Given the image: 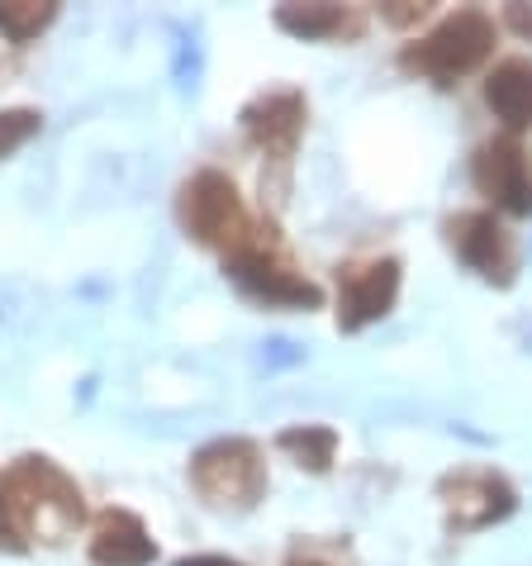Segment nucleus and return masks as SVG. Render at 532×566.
Listing matches in <instances>:
<instances>
[{
  "instance_id": "ddd939ff",
  "label": "nucleus",
  "mask_w": 532,
  "mask_h": 566,
  "mask_svg": "<svg viewBox=\"0 0 532 566\" xmlns=\"http://www.w3.org/2000/svg\"><path fill=\"white\" fill-rule=\"evenodd\" d=\"M276 24L286 29V34L295 39H338V34H348L352 24V14L342 10V6H280L276 10Z\"/></svg>"
},
{
  "instance_id": "2eb2a0df",
  "label": "nucleus",
  "mask_w": 532,
  "mask_h": 566,
  "mask_svg": "<svg viewBox=\"0 0 532 566\" xmlns=\"http://www.w3.org/2000/svg\"><path fill=\"white\" fill-rule=\"evenodd\" d=\"M53 20H57V6H34V0H24V6H0V34L10 43H29Z\"/></svg>"
},
{
  "instance_id": "f257e3e1",
  "label": "nucleus",
  "mask_w": 532,
  "mask_h": 566,
  "mask_svg": "<svg viewBox=\"0 0 532 566\" xmlns=\"http://www.w3.org/2000/svg\"><path fill=\"white\" fill-rule=\"evenodd\" d=\"M0 514H6L14 538L29 533V538L57 543L82 524V491L49 458H24L0 476Z\"/></svg>"
},
{
  "instance_id": "7ed1b4c3",
  "label": "nucleus",
  "mask_w": 532,
  "mask_h": 566,
  "mask_svg": "<svg viewBox=\"0 0 532 566\" xmlns=\"http://www.w3.org/2000/svg\"><path fill=\"white\" fill-rule=\"evenodd\" d=\"M494 49V24L485 20L480 10H461L443 20L424 43L404 49V67L433 76V82H451V76L480 67Z\"/></svg>"
},
{
  "instance_id": "20e7f679",
  "label": "nucleus",
  "mask_w": 532,
  "mask_h": 566,
  "mask_svg": "<svg viewBox=\"0 0 532 566\" xmlns=\"http://www.w3.org/2000/svg\"><path fill=\"white\" fill-rule=\"evenodd\" d=\"M228 276L238 281L247 295L272 305H319V286H309L300 272H290V262L262 239H243L228 248Z\"/></svg>"
},
{
  "instance_id": "9b49d317",
  "label": "nucleus",
  "mask_w": 532,
  "mask_h": 566,
  "mask_svg": "<svg viewBox=\"0 0 532 566\" xmlns=\"http://www.w3.org/2000/svg\"><path fill=\"white\" fill-rule=\"evenodd\" d=\"M91 557L100 566H148L158 557V547H152L148 528L138 524L134 514L109 510V514H100L96 533H91Z\"/></svg>"
},
{
  "instance_id": "f8f14e48",
  "label": "nucleus",
  "mask_w": 532,
  "mask_h": 566,
  "mask_svg": "<svg viewBox=\"0 0 532 566\" xmlns=\"http://www.w3.org/2000/svg\"><path fill=\"white\" fill-rule=\"evenodd\" d=\"M485 101L504 119V129H532V62L528 57L499 62L490 82H485Z\"/></svg>"
},
{
  "instance_id": "aec40b11",
  "label": "nucleus",
  "mask_w": 532,
  "mask_h": 566,
  "mask_svg": "<svg viewBox=\"0 0 532 566\" xmlns=\"http://www.w3.org/2000/svg\"><path fill=\"white\" fill-rule=\"evenodd\" d=\"M509 20H513V24H519V29H523V34H532V14H528L523 6H513V10H509Z\"/></svg>"
},
{
  "instance_id": "dca6fc26",
  "label": "nucleus",
  "mask_w": 532,
  "mask_h": 566,
  "mask_svg": "<svg viewBox=\"0 0 532 566\" xmlns=\"http://www.w3.org/2000/svg\"><path fill=\"white\" fill-rule=\"evenodd\" d=\"M39 129H43L39 109H0V157H10L14 148H24Z\"/></svg>"
},
{
  "instance_id": "f03ea898",
  "label": "nucleus",
  "mask_w": 532,
  "mask_h": 566,
  "mask_svg": "<svg viewBox=\"0 0 532 566\" xmlns=\"http://www.w3.org/2000/svg\"><path fill=\"white\" fill-rule=\"evenodd\" d=\"M191 476L200 485V495L228 510L257 505L266 491V462L257 443H247V438H219V443L200 448L191 462Z\"/></svg>"
},
{
  "instance_id": "9d476101",
  "label": "nucleus",
  "mask_w": 532,
  "mask_h": 566,
  "mask_svg": "<svg viewBox=\"0 0 532 566\" xmlns=\"http://www.w3.org/2000/svg\"><path fill=\"white\" fill-rule=\"evenodd\" d=\"M243 129L253 134L262 148L286 157L305 129V96L300 91H266V96H257L243 109Z\"/></svg>"
},
{
  "instance_id": "39448f33",
  "label": "nucleus",
  "mask_w": 532,
  "mask_h": 566,
  "mask_svg": "<svg viewBox=\"0 0 532 566\" xmlns=\"http://www.w3.org/2000/svg\"><path fill=\"white\" fill-rule=\"evenodd\" d=\"M181 214H185V229L205 243H224V248H238L247 239V219L238 206V191L224 171H200V177L185 181V196H181Z\"/></svg>"
},
{
  "instance_id": "423d86ee",
  "label": "nucleus",
  "mask_w": 532,
  "mask_h": 566,
  "mask_svg": "<svg viewBox=\"0 0 532 566\" xmlns=\"http://www.w3.org/2000/svg\"><path fill=\"white\" fill-rule=\"evenodd\" d=\"M395 295H400V262H395V258L352 266V272H342L338 324L348 328V334H357V328L385 319V314L395 310Z\"/></svg>"
},
{
  "instance_id": "a211bd4d",
  "label": "nucleus",
  "mask_w": 532,
  "mask_h": 566,
  "mask_svg": "<svg viewBox=\"0 0 532 566\" xmlns=\"http://www.w3.org/2000/svg\"><path fill=\"white\" fill-rule=\"evenodd\" d=\"M262 348H266V357H272V361H300V357H305V353L295 348V343H286V338H272V343H262Z\"/></svg>"
},
{
  "instance_id": "6ab92c4d",
  "label": "nucleus",
  "mask_w": 532,
  "mask_h": 566,
  "mask_svg": "<svg viewBox=\"0 0 532 566\" xmlns=\"http://www.w3.org/2000/svg\"><path fill=\"white\" fill-rule=\"evenodd\" d=\"M177 566H243V562H233V557H181Z\"/></svg>"
},
{
  "instance_id": "412c9836",
  "label": "nucleus",
  "mask_w": 532,
  "mask_h": 566,
  "mask_svg": "<svg viewBox=\"0 0 532 566\" xmlns=\"http://www.w3.org/2000/svg\"><path fill=\"white\" fill-rule=\"evenodd\" d=\"M290 566H323V562H290Z\"/></svg>"
},
{
  "instance_id": "0eeeda50",
  "label": "nucleus",
  "mask_w": 532,
  "mask_h": 566,
  "mask_svg": "<svg viewBox=\"0 0 532 566\" xmlns=\"http://www.w3.org/2000/svg\"><path fill=\"white\" fill-rule=\"evenodd\" d=\"M476 186L509 214H532V157L513 138H494L476 153Z\"/></svg>"
},
{
  "instance_id": "1a4fd4ad",
  "label": "nucleus",
  "mask_w": 532,
  "mask_h": 566,
  "mask_svg": "<svg viewBox=\"0 0 532 566\" xmlns=\"http://www.w3.org/2000/svg\"><path fill=\"white\" fill-rule=\"evenodd\" d=\"M443 500H447V514L457 528H485L494 518L513 514V491L494 471H461V476H447L443 481Z\"/></svg>"
},
{
  "instance_id": "4468645a",
  "label": "nucleus",
  "mask_w": 532,
  "mask_h": 566,
  "mask_svg": "<svg viewBox=\"0 0 532 566\" xmlns=\"http://www.w3.org/2000/svg\"><path fill=\"white\" fill-rule=\"evenodd\" d=\"M280 452H290L300 467L309 471H328L333 467V452H338V433L323 429V423H300V429H286L276 438Z\"/></svg>"
},
{
  "instance_id": "6e6552de",
  "label": "nucleus",
  "mask_w": 532,
  "mask_h": 566,
  "mask_svg": "<svg viewBox=\"0 0 532 566\" xmlns=\"http://www.w3.org/2000/svg\"><path fill=\"white\" fill-rule=\"evenodd\" d=\"M447 239L457 248V258L471 266V272H480L485 281H499V286L513 281V248H509V233L499 229L494 214L471 210V214L447 219Z\"/></svg>"
},
{
  "instance_id": "f3484780",
  "label": "nucleus",
  "mask_w": 532,
  "mask_h": 566,
  "mask_svg": "<svg viewBox=\"0 0 532 566\" xmlns=\"http://www.w3.org/2000/svg\"><path fill=\"white\" fill-rule=\"evenodd\" d=\"M424 14H428V6H414V0H395V6H381V20H385V24H395V29L414 24V20H424Z\"/></svg>"
}]
</instances>
